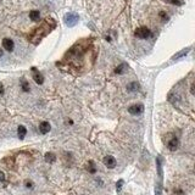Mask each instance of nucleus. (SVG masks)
Masks as SVG:
<instances>
[{
    "mask_svg": "<svg viewBox=\"0 0 195 195\" xmlns=\"http://www.w3.org/2000/svg\"><path fill=\"white\" fill-rule=\"evenodd\" d=\"M143 111H144V106L141 104H134L128 107V112L130 115H140Z\"/></svg>",
    "mask_w": 195,
    "mask_h": 195,
    "instance_id": "20e7f679",
    "label": "nucleus"
},
{
    "mask_svg": "<svg viewBox=\"0 0 195 195\" xmlns=\"http://www.w3.org/2000/svg\"><path fill=\"white\" fill-rule=\"evenodd\" d=\"M21 88H22V90L25 91V93H28V91L30 90V87H29V83L26 80V79H22L21 80Z\"/></svg>",
    "mask_w": 195,
    "mask_h": 195,
    "instance_id": "f8f14e48",
    "label": "nucleus"
},
{
    "mask_svg": "<svg viewBox=\"0 0 195 195\" xmlns=\"http://www.w3.org/2000/svg\"><path fill=\"white\" fill-rule=\"evenodd\" d=\"M138 88H139V84L137 83V82H132L130 84L127 86V90H129V91H137Z\"/></svg>",
    "mask_w": 195,
    "mask_h": 195,
    "instance_id": "4468645a",
    "label": "nucleus"
},
{
    "mask_svg": "<svg viewBox=\"0 0 195 195\" xmlns=\"http://www.w3.org/2000/svg\"><path fill=\"white\" fill-rule=\"evenodd\" d=\"M78 20H79V17H78L77 14L70 12V14H67V15L65 16V23H66L68 27H73V26L78 22Z\"/></svg>",
    "mask_w": 195,
    "mask_h": 195,
    "instance_id": "7ed1b4c3",
    "label": "nucleus"
},
{
    "mask_svg": "<svg viewBox=\"0 0 195 195\" xmlns=\"http://www.w3.org/2000/svg\"><path fill=\"white\" fill-rule=\"evenodd\" d=\"M190 93H191V94H194V83L191 84V88H190Z\"/></svg>",
    "mask_w": 195,
    "mask_h": 195,
    "instance_id": "4be33fe9",
    "label": "nucleus"
},
{
    "mask_svg": "<svg viewBox=\"0 0 195 195\" xmlns=\"http://www.w3.org/2000/svg\"><path fill=\"white\" fill-rule=\"evenodd\" d=\"M50 123L49 122H46V121H43L42 123L39 125V130H40V133L42 134H46V133L50 130Z\"/></svg>",
    "mask_w": 195,
    "mask_h": 195,
    "instance_id": "1a4fd4ad",
    "label": "nucleus"
},
{
    "mask_svg": "<svg viewBox=\"0 0 195 195\" xmlns=\"http://www.w3.org/2000/svg\"><path fill=\"white\" fill-rule=\"evenodd\" d=\"M17 134H18V138L20 139H25V137H26V134H27V128L25 127V126H18V128H17Z\"/></svg>",
    "mask_w": 195,
    "mask_h": 195,
    "instance_id": "9d476101",
    "label": "nucleus"
},
{
    "mask_svg": "<svg viewBox=\"0 0 195 195\" xmlns=\"http://www.w3.org/2000/svg\"><path fill=\"white\" fill-rule=\"evenodd\" d=\"M56 160V156H55V154H53V152H46L45 154V161L46 162H54Z\"/></svg>",
    "mask_w": 195,
    "mask_h": 195,
    "instance_id": "ddd939ff",
    "label": "nucleus"
},
{
    "mask_svg": "<svg viewBox=\"0 0 195 195\" xmlns=\"http://www.w3.org/2000/svg\"><path fill=\"white\" fill-rule=\"evenodd\" d=\"M122 186H123V181L121 179V181H118V182H117V184H116V188H117V190H121Z\"/></svg>",
    "mask_w": 195,
    "mask_h": 195,
    "instance_id": "a211bd4d",
    "label": "nucleus"
},
{
    "mask_svg": "<svg viewBox=\"0 0 195 195\" xmlns=\"http://www.w3.org/2000/svg\"><path fill=\"white\" fill-rule=\"evenodd\" d=\"M127 68V65L126 64H121L120 66H117L116 67V70H115V72L117 73V75H122L123 72H125V70Z\"/></svg>",
    "mask_w": 195,
    "mask_h": 195,
    "instance_id": "2eb2a0df",
    "label": "nucleus"
},
{
    "mask_svg": "<svg viewBox=\"0 0 195 195\" xmlns=\"http://www.w3.org/2000/svg\"><path fill=\"white\" fill-rule=\"evenodd\" d=\"M32 70L34 71V73H33V79H34V82H36L37 84H43V83H44V76L40 73V72H38V71H37L34 67H33Z\"/></svg>",
    "mask_w": 195,
    "mask_h": 195,
    "instance_id": "0eeeda50",
    "label": "nucleus"
},
{
    "mask_svg": "<svg viewBox=\"0 0 195 195\" xmlns=\"http://www.w3.org/2000/svg\"><path fill=\"white\" fill-rule=\"evenodd\" d=\"M178 145H179V140L177 138H172L168 143H167V148L171 150V151H176L178 149Z\"/></svg>",
    "mask_w": 195,
    "mask_h": 195,
    "instance_id": "6e6552de",
    "label": "nucleus"
},
{
    "mask_svg": "<svg viewBox=\"0 0 195 195\" xmlns=\"http://www.w3.org/2000/svg\"><path fill=\"white\" fill-rule=\"evenodd\" d=\"M88 171H89L90 173H95V172H96V167H95L94 161H89V162H88Z\"/></svg>",
    "mask_w": 195,
    "mask_h": 195,
    "instance_id": "dca6fc26",
    "label": "nucleus"
},
{
    "mask_svg": "<svg viewBox=\"0 0 195 195\" xmlns=\"http://www.w3.org/2000/svg\"><path fill=\"white\" fill-rule=\"evenodd\" d=\"M55 26H56V22L54 21L53 18H45L43 21V23L40 25L38 28H36L32 32V34L28 36V39L32 43L38 44L48 33H50L51 30L55 28Z\"/></svg>",
    "mask_w": 195,
    "mask_h": 195,
    "instance_id": "f257e3e1",
    "label": "nucleus"
},
{
    "mask_svg": "<svg viewBox=\"0 0 195 195\" xmlns=\"http://www.w3.org/2000/svg\"><path fill=\"white\" fill-rule=\"evenodd\" d=\"M159 15H160V17L163 20V21H166V20H167V17H168V16H167V14H166L165 11H161Z\"/></svg>",
    "mask_w": 195,
    "mask_h": 195,
    "instance_id": "f3484780",
    "label": "nucleus"
},
{
    "mask_svg": "<svg viewBox=\"0 0 195 195\" xmlns=\"http://www.w3.org/2000/svg\"><path fill=\"white\" fill-rule=\"evenodd\" d=\"M26 187L27 188H30V187H32V183H30V182H26Z\"/></svg>",
    "mask_w": 195,
    "mask_h": 195,
    "instance_id": "412c9836",
    "label": "nucleus"
},
{
    "mask_svg": "<svg viewBox=\"0 0 195 195\" xmlns=\"http://www.w3.org/2000/svg\"><path fill=\"white\" fill-rule=\"evenodd\" d=\"M134 36L137 38H139V39H148L151 36V30L148 27H145V26H141V27L136 29Z\"/></svg>",
    "mask_w": 195,
    "mask_h": 195,
    "instance_id": "f03ea898",
    "label": "nucleus"
},
{
    "mask_svg": "<svg viewBox=\"0 0 195 195\" xmlns=\"http://www.w3.org/2000/svg\"><path fill=\"white\" fill-rule=\"evenodd\" d=\"M1 56H3V50L0 49V57H1Z\"/></svg>",
    "mask_w": 195,
    "mask_h": 195,
    "instance_id": "5701e85b",
    "label": "nucleus"
},
{
    "mask_svg": "<svg viewBox=\"0 0 195 195\" xmlns=\"http://www.w3.org/2000/svg\"><path fill=\"white\" fill-rule=\"evenodd\" d=\"M3 48H4L6 51H9V53H11V51L14 50V48H15L14 40L10 39V38H4V39H3Z\"/></svg>",
    "mask_w": 195,
    "mask_h": 195,
    "instance_id": "423d86ee",
    "label": "nucleus"
},
{
    "mask_svg": "<svg viewBox=\"0 0 195 195\" xmlns=\"http://www.w3.org/2000/svg\"><path fill=\"white\" fill-rule=\"evenodd\" d=\"M29 18L32 20V21H34V22H38L40 20V12L38 11V10H33V11L29 12Z\"/></svg>",
    "mask_w": 195,
    "mask_h": 195,
    "instance_id": "9b49d317",
    "label": "nucleus"
},
{
    "mask_svg": "<svg viewBox=\"0 0 195 195\" xmlns=\"http://www.w3.org/2000/svg\"><path fill=\"white\" fill-rule=\"evenodd\" d=\"M168 1L172 3L173 5H181V4H182V3L179 1V0H168Z\"/></svg>",
    "mask_w": 195,
    "mask_h": 195,
    "instance_id": "6ab92c4d",
    "label": "nucleus"
},
{
    "mask_svg": "<svg viewBox=\"0 0 195 195\" xmlns=\"http://www.w3.org/2000/svg\"><path fill=\"white\" fill-rule=\"evenodd\" d=\"M102 162H104V165L107 167V168H115L116 167V159L114 156L111 155H107L104 157V160H102Z\"/></svg>",
    "mask_w": 195,
    "mask_h": 195,
    "instance_id": "39448f33",
    "label": "nucleus"
},
{
    "mask_svg": "<svg viewBox=\"0 0 195 195\" xmlns=\"http://www.w3.org/2000/svg\"><path fill=\"white\" fill-rule=\"evenodd\" d=\"M5 181V173L3 171H0V182H4Z\"/></svg>",
    "mask_w": 195,
    "mask_h": 195,
    "instance_id": "aec40b11",
    "label": "nucleus"
}]
</instances>
